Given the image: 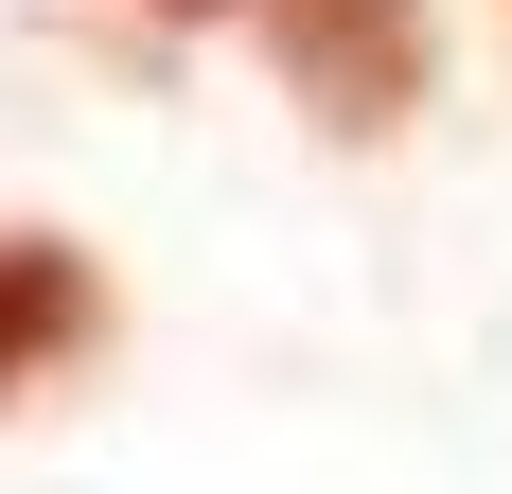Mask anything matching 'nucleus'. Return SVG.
I'll list each match as a JSON object with an SVG mask.
<instances>
[{
  "instance_id": "7ed1b4c3",
  "label": "nucleus",
  "mask_w": 512,
  "mask_h": 494,
  "mask_svg": "<svg viewBox=\"0 0 512 494\" xmlns=\"http://www.w3.org/2000/svg\"><path fill=\"white\" fill-rule=\"evenodd\" d=\"M159 18H230V0H159Z\"/></svg>"
},
{
  "instance_id": "f03ea898",
  "label": "nucleus",
  "mask_w": 512,
  "mask_h": 494,
  "mask_svg": "<svg viewBox=\"0 0 512 494\" xmlns=\"http://www.w3.org/2000/svg\"><path fill=\"white\" fill-rule=\"evenodd\" d=\"M106 336V283H89V247H53V230H0V406L53 389L71 353Z\"/></svg>"
},
{
  "instance_id": "f257e3e1",
  "label": "nucleus",
  "mask_w": 512,
  "mask_h": 494,
  "mask_svg": "<svg viewBox=\"0 0 512 494\" xmlns=\"http://www.w3.org/2000/svg\"><path fill=\"white\" fill-rule=\"evenodd\" d=\"M265 53H283V89L318 124H407L424 106V0H265Z\"/></svg>"
}]
</instances>
